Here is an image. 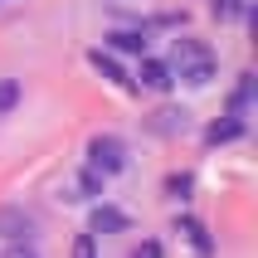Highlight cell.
<instances>
[{
	"mask_svg": "<svg viewBox=\"0 0 258 258\" xmlns=\"http://www.w3.org/2000/svg\"><path fill=\"white\" fill-rule=\"evenodd\" d=\"M171 78H180V83H190V88H205L210 78H215V54L205 49L200 39H175V49H171Z\"/></svg>",
	"mask_w": 258,
	"mask_h": 258,
	"instance_id": "cell-1",
	"label": "cell"
},
{
	"mask_svg": "<svg viewBox=\"0 0 258 258\" xmlns=\"http://www.w3.org/2000/svg\"><path fill=\"white\" fill-rule=\"evenodd\" d=\"M88 166L102 171V175H117L127 166V146L117 142V137H93V142H88Z\"/></svg>",
	"mask_w": 258,
	"mask_h": 258,
	"instance_id": "cell-2",
	"label": "cell"
},
{
	"mask_svg": "<svg viewBox=\"0 0 258 258\" xmlns=\"http://www.w3.org/2000/svg\"><path fill=\"white\" fill-rule=\"evenodd\" d=\"M132 219L122 215V210H112V205H98L93 210V219H88V234H127Z\"/></svg>",
	"mask_w": 258,
	"mask_h": 258,
	"instance_id": "cell-3",
	"label": "cell"
},
{
	"mask_svg": "<svg viewBox=\"0 0 258 258\" xmlns=\"http://www.w3.org/2000/svg\"><path fill=\"white\" fill-rule=\"evenodd\" d=\"M137 83L151 88V93H166L175 78H171V69H166V63H156V58H142V73H137Z\"/></svg>",
	"mask_w": 258,
	"mask_h": 258,
	"instance_id": "cell-4",
	"label": "cell"
},
{
	"mask_svg": "<svg viewBox=\"0 0 258 258\" xmlns=\"http://www.w3.org/2000/svg\"><path fill=\"white\" fill-rule=\"evenodd\" d=\"M175 234H185L190 239V248L200 258H215V244H210V234H205V224L200 219H175Z\"/></svg>",
	"mask_w": 258,
	"mask_h": 258,
	"instance_id": "cell-5",
	"label": "cell"
},
{
	"mask_svg": "<svg viewBox=\"0 0 258 258\" xmlns=\"http://www.w3.org/2000/svg\"><path fill=\"white\" fill-rule=\"evenodd\" d=\"M88 63H93V69L102 73V78H107V83H117V88H132V78L122 69H117V58L112 54H102V49H88Z\"/></svg>",
	"mask_w": 258,
	"mask_h": 258,
	"instance_id": "cell-6",
	"label": "cell"
},
{
	"mask_svg": "<svg viewBox=\"0 0 258 258\" xmlns=\"http://www.w3.org/2000/svg\"><path fill=\"white\" fill-rule=\"evenodd\" d=\"M210 10H215L219 25H229V20H248V15H253V5H248V0H215Z\"/></svg>",
	"mask_w": 258,
	"mask_h": 258,
	"instance_id": "cell-7",
	"label": "cell"
},
{
	"mask_svg": "<svg viewBox=\"0 0 258 258\" xmlns=\"http://www.w3.org/2000/svg\"><path fill=\"white\" fill-rule=\"evenodd\" d=\"M107 39H112V49H122V54H146V34L142 29H117Z\"/></svg>",
	"mask_w": 258,
	"mask_h": 258,
	"instance_id": "cell-8",
	"label": "cell"
},
{
	"mask_svg": "<svg viewBox=\"0 0 258 258\" xmlns=\"http://www.w3.org/2000/svg\"><path fill=\"white\" fill-rule=\"evenodd\" d=\"M253 73H244V78H239V88H234V98H229V117H244V107L248 102H253Z\"/></svg>",
	"mask_w": 258,
	"mask_h": 258,
	"instance_id": "cell-9",
	"label": "cell"
},
{
	"mask_svg": "<svg viewBox=\"0 0 258 258\" xmlns=\"http://www.w3.org/2000/svg\"><path fill=\"white\" fill-rule=\"evenodd\" d=\"M234 137H244V122H239V117H229V122H215V127L205 132V142H210V146H219V142H234Z\"/></svg>",
	"mask_w": 258,
	"mask_h": 258,
	"instance_id": "cell-10",
	"label": "cell"
},
{
	"mask_svg": "<svg viewBox=\"0 0 258 258\" xmlns=\"http://www.w3.org/2000/svg\"><path fill=\"white\" fill-rule=\"evenodd\" d=\"M78 190H83L78 200H93V195H98V190H102V171H93V166H88V171L78 175Z\"/></svg>",
	"mask_w": 258,
	"mask_h": 258,
	"instance_id": "cell-11",
	"label": "cell"
},
{
	"mask_svg": "<svg viewBox=\"0 0 258 258\" xmlns=\"http://www.w3.org/2000/svg\"><path fill=\"white\" fill-rule=\"evenodd\" d=\"M15 102H20V83L15 78H0V112H15Z\"/></svg>",
	"mask_w": 258,
	"mask_h": 258,
	"instance_id": "cell-12",
	"label": "cell"
},
{
	"mask_svg": "<svg viewBox=\"0 0 258 258\" xmlns=\"http://www.w3.org/2000/svg\"><path fill=\"white\" fill-rule=\"evenodd\" d=\"M166 195H171V200H185L190 195V175H171V180H166Z\"/></svg>",
	"mask_w": 258,
	"mask_h": 258,
	"instance_id": "cell-13",
	"label": "cell"
},
{
	"mask_svg": "<svg viewBox=\"0 0 258 258\" xmlns=\"http://www.w3.org/2000/svg\"><path fill=\"white\" fill-rule=\"evenodd\" d=\"M73 258H98V248H93V234H78V239H73Z\"/></svg>",
	"mask_w": 258,
	"mask_h": 258,
	"instance_id": "cell-14",
	"label": "cell"
},
{
	"mask_svg": "<svg viewBox=\"0 0 258 258\" xmlns=\"http://www.w3.org/2000/svg\"><path fill=\"white\" fill-rule=\"evenodd\" d=\"M132 258H161V244H151V239H146V244L137 248V253H132Z\"/></svg>",
	"mask_w": 258,
	"mask_h": 258,
	"instance_id": "cell-15",
	"label": "cell"
},
{
	"mask_svg": "<svg viewBox=\"0 0 258 258\" xmlns=\"http://www.w3.org/2000/svg\"><path fill=\"white\" fill-rule=\"evenodd\" d=\"M10 258H34V248H15V253Z\"/></svg>",
	"mask_w": 258,
	"mask_h": 258,
	"instance_id": "cell-16",
	"label": "cell"
}]
</instances>
